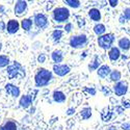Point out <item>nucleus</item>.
<instances>
[{
  "mask_svg": "<svg viewBox=\"0 0 130 130\" xmlns=\"http://www.w3.org/2000/svg\"><path fill=\"white\" fill-rule=\"evenodd\" d=\"M53 100L57 103H62L66 101V95L60 91H55L53 93Z\"/></svg>",
  "mask_w": 130,
  "mask_h": 130,
  "instance_id": "nucleus-17",
  "label": "nucleus"
},
{
  "mask_svg": "<svg viewBox=\"0 0 130 130\" xmlns=\"http://www.w3.org/2000/svg\"><path fill=\"white\" fill-rule=\"evenodd\" d=\"M62 35H63V32L62 30H59V29H56V30H54L52 32V39L54 42H59L60 39L62 38Z\"/></svg>",
  "mask_w": 130,
  "mask_h": 130,
  "instance_id": "nucleus-26",
  "label": "nucleus"
},
{
  "mask_svg": "<svg viewBox=\"0 0 130 130\" xmlns=\"http://www.w3.org/2000/svg\"><path fill=\"white\" fill-rule=\"evenodd\" d=\"M122 107L123 108H130V101L123 99V101H122Z\"/></svg>",
  "mask_w": 130,
  "mask_h": 130,
  "instance_id": "nucleus-33",
  "label": "nucleus"
},
{
  "mask_svg": "<svg viewBox=\"0 0 130 130\" xmlns=\"http://www.w3.org/2000/svg\"><path fill=\"white\" fill-rule=\"evenodd\" d=\"M107 130H117V128H116L115 126H111V127H109V128H108Z\"/></svg>",
  "mask_w": 130,
  "mask_h": 130,
  "instance_id": "nucleus-40",
  "label": "nucleus"
},
{
  "mask_svg": "<svg viewBox=\"0 0 130 130\" xmlns=\"http://www.w3.org/2000/svg\"><path fill=\"white\" fill-rule=\"evenodd\" d=\"M84 92H86V93H89V94H91L92 96H95L96 95V90L94 89V88H84Z\"/></svg>",
  "mask_w": 130,
  "mask_h": 130,
  "instance_id": "nucleus-31",
  "label": "nucleus"
},
{
  "mask_svg": "<svg viewBox=\"0 0 130 130\" xmlns=\"http://www.w3.org/2000/svg\"><path fill=\"white\" fill-rule=\"evenodd\" d=\"M45 60H46V55H45L44 53H41L40 55L38 56V61L42 63V62H44Z\"/></svg>",
  "mask_w": 130,
  "mask_h": 130,
  "instance_id": "nucleus-32",
  "label": "nucleus"
},
{
  "mask_svg": "<svg viewBox=\"0 0 130 130\" xmlns=\"http://www.w3.org/2000/svg\"><path fill=\"white\" fill-rule=\"evenodd\" d=\"M118 45H119V47H120L122 50L127 51V50L130 49V40L127 39V38H122L121 40H119Z\"/></svg>",
  "mask_w": 130,
  "mask_h": 130,
  "instance_id": "nucleus-18",
  "label": "nucleus"
},
{
  "mask_svg": "<svg viewBox=\"0 0 130 130\" xmlns=\"http://www.w3.org/2000/svg\"><path fill=\"white\" fill-rule=\"evenodd\" d=\"M21 26H22V28L24 30L28 31L32 26V20L31 19H23L22 22H21Z\"/></svg>",
  "mask_w": 130,
  "mask_h": 130,
  "instance_id": "nucleus-25",
  "label": "nucleus"
},
{
  "mask_svg": "<svg viewBox=\"0 0 130 130\" xmlns=\"http://www.w3.org/2000/svg\"><path fill=\"white\" fill-rule=\"evenodd\" d=\"M7 75H8V78L9 79H13L15 77H24L25 76V72L22 69V66L17 62L14 61V63L12 66H8L7 67Z\"/></svg>",
  "mask_w": 130,
  "mask_h": 130,
  "instance_id": "nucleus-2",
  "label": "nucleus"
},
{
  "mask_svg": "<svg viewBox=\"0 0 130 130\" xmlns=\"http://www.w3.org/2000/svg\"><path fill=\"white\" fill-rule=\"evenodd\" d=\"M128 91V86L126 82L123 81H119L115 84L113 86V92L117 96H124Z\"/></svg>",
  "mask_w": 130,
  "mask_h": 130,
  "instance_id": "nucleus-7",
  "label": "nucleus"
},
{
  "mask_svg": "<svg viewBox=\"0 0 130 130\" xmlns=\"http://www.w3.org/2000/svg\"><path fill=\"white\" fill-rule=\"evenodd\" d=\"M5 91L8 95L10 96H13V97H19L20 96V89L18 88V86L12 84V83H7L5 85Z\"/></svg>",
  "mask_w": 130,
  "mask_h": 130,
  "instance_id": "nucleus-11",
  "label": "nucleus"
},
{
  "mask_svg": "<svg viewBox=\"0 0 130 130\" xmlns=\"http://www.w3.org/2000/svg\"><path fill=\"white\" fill-rule=\"evenodd\" d=\"M111 71H110V68L108 67V66H101L98 71H97V74H98V76H100L101 78H106L108 75H110Z\"/></svg>",
  "mask_w": 130,
  "mask_h": 130,
  "instance_id": "nucleus-14",
  "label": "nucleus"
},
{
  "mask_svg": "<svg viewBox=\"0 0 130 130\" xmlns=\"http://www.w3.org/2000/svg\"><path fill=\"white\" fill-rule=\"evenodd\" d=\"M37 94H38V90H34V91L31 92V94L22 96V97H21V99H20V105L22 106V107H24V108L29 107L31 105V103L34 102Z\"/></svg>",
  "mask_w": 130,
  "mask_h": 130,
  "instance_id": "nucleus-6",
  "label": "nucleus"
},
{
  "mask_svg": "<svg viewBox=\"0 0 130 130\" xmlns=\"http://www.w3.org/2000/svg\"><path fill=\"white\" fill-rule=\"evenodd\" d=\"M52 78V73L46 69H39L36 76H35V81L37 86H44L47 85L48 82Z\"/></svg>",
  "mask_w": 130,
  "mask_h": 130,
  "instance_id": "nucleus-1",
  "label": "nucleus"
},
{
  "mask_svg": "<svg viewBox=\"0 0 130 130\" xmlns=\"http://www.w3.org/2000/svg\"><path fill=\"white\" fill-rule=\"evenodd\" d=\"M8 63H9V58H8V56L0 54V68H4V67L8 66Z\"/></svg>",
  "mask_w": 130,
  "mask_h": 130,
  "instance_id": "nucleus-27",
  "label": "nucleus"
},
{
  "mask_svg": "<svg viewBox=\"0 0 130 130\" xmlns=\"http://www.w3.org/2000/svg\"><path fill=\"white\" fill-rule=\"evenodd\" d=\"M89 16L95 22H98V21L101 20V13L98 8H91L89 10Z\"/></svg>",
  "mask_w": 130,
  "mask_h": 130,
  "instance_id": "nucleus-15",
  "label": "nucleus"
},
{
  "mask_svg": "<svg viewBox=\"0 0 130 130\" xmlns=\"http://www.w3.org/2000/svg\"><path fill=\"white\" fill-rule=\"evenodd\" d=\"M51 57L54 62H56V64H58V62H61L63 59V53L61 50H54L51 54Z\"/></svg>",
  "mask_w": 130,
  "mask_h": 130,
  "instance_id": "nucleus-16",
  "label": "nucleus"
},
{
  "mask_svg": "<svg viewBox=\"0 0 130 130\" xmlns=\"http://www.w3.org/2000/svg\"><path fill=\"white\" fill-rule=\"evenodd\" d=\"M35 23L39 28H44L47 26L48 20L44 14H37L35 16Z\"/></svg>",
  "mask_w": 130,
  "mask_h": 130,
  "instance_id": "nucleus-9",
  "label": "nucleus"
},
{
  "mask_svg": "<svg viewBox=\"0 0 130 130\" xmlns=\"http://www.w3.org/2000/svg\"><path fill=\"white\" fill-rule=\"evenodd\" d=\"M64 30H66V32H70L72 30V24L71 23H68L66 26H64Z\"/></svg>",
  "mask_w": 130,
  "mask_h": 130,
  "instance_id": "nucleus-34",
  "label": "nucleus"
},
{
  "mask_svg": "<svg viewBox=\"0 0 130 130\" xmlns=\"http://www.w3.org/2000/svg\"><path fill=\"white\" fill-rule=\"evenodd\" d=\"M27 8V3L25 1H17L16 5H15V14L17 16H22L23 13L26 10Z\"/></svg>",
  "mask_w": 130,
  "mask_h": 130,
  "instance_id": "nucleus-12",
  "label": "nucleus"
},
{
  "mask_svg": "<svg viewBox=\"0 0 130 130\" xmlns=\"http://www.w3.org/2000/svg\"><path fill=\"white\" fill-rule=\"evenodd\" d=\"M3 29H5V24L3 21H0V30H3Z\"/></svg>",
  "mask_w": 130,
  "mask_h": 130,
  "instance_id": "nucleus-38",
  "label": "nucleus"
},
{
  "mask_svg": "<svg viewBox=\"0 0 130 130\" xmlns=\"http://www.w3.org/2000/svg\"><path fill=\"white\" fill-rule=\"evenodd\" d=\"M125 20H126L125 17H124V16H121V18H120V22H121V23H125Z\"/></svg>",
  "mask_w": 130,
  "mask_h": 130,
  "instance_id": "nucleus-39",
  "label": "nucleus"
},
{
  "mask_svg": "<svg viewBox=\"0 0 130 130\" xmlns=\"http://www.w3.org/2000/svg\"><path fill=\"white\" fill-rule=\"evenodd\" d=\"M74 112H75V109H74V108H69L68 111H67V115H68V116H71V115H73Z\"/></svg>",
  "mask_w": 130,
  "mask_h": 130,
  "instance_id": "nucleus-37",
  "label": "nucleus"
},
{
  "mask_svg": "<svg viewBox=\"0 0 130 130\" xmlns=\"http://www.w3.org/2000/svg\"><path fill=\"white\" fill-rule=\"evenodd\" d=\"M86 43H88V38L85 35L80 36H75L70 39V46L72 48H80L83 47Z\"/></svg>",
  "mask_w": 130,
  "mask_h": 130,
  "instance_id": "nucleus-5",
  "label": "nucleus"
},
{
  "mask_svg": "<svg viewBox=\"0 0 130 130\" xmlns=\"http://www.w3.org/2000/svg\"><path fill=\"white\" fill-rule=\"evenodd\" d=\"M118 1H117V0H116V1H115V0H109V4H110V6L111 7H116L117 5H118Z\"/></svg>",
  "mask_w": 130,
  "mask_h": 130,
  "instance_id": "nucleus-36",
  "label": "nucleus"
},
{
  "mask_svg": "<svg viewBox=\"0 0 130 130\" xmlns=\"http://www.w3.org/2000/svg\"><path fill=\"white\" fill-rule=\"evenodd\" d=\"M80 116L83 120H88L92 117V108L91 107H85L80 111Z\"/></svg>",
  "mask_w": 130,
  "mask_h": 130,
  "instance_id": "nucleus-23",
  "label": "nucleus"
},
{
  "mask_svg": "<svg viewBox=\"0 0 130 130\" xmlns=\"http://www.w3.org/2000/svg\"><path fill=\"white\" fill-rule=\"evenodd\" d=\"M105 30H106V28H105V26L103 24L99 23V24H96L94 26V32L99 37H101V36H103L105 34Z\"/></svg>",
  "mask_w": 130,
  "mask_h": 130,
  "instance_id": "nucleus-20",
  "label": "nucleus"
},
{
  "mask_svg": "<svg viewBox=\"0 0 130 130\" xmlns=\"http://www.w3.org/2000/svg\"><path fill=\"white\" fill-rule=\"evenodd\" d=\"M123 16L125 17L126 20H130V7H127L124 9V14Z\"/></svg>",
  "mask_w": 130,
  "mask_h": 130,
  "instance_id": "nucleus-30",
  "label": "nucleus"
},
{
  "mask_svg": "<svg viewBox=\"0 0 130 130\" xmlns=\"http://www.w3.org/2000/svg\"><path fill=\"white\" fill-rule=\"evenodd\" d=\"M99 64H100V60L98 56H95L94 60L89 64V69L90 71H94V70H98L99 69Z\"/></svg>",
  "mask_w": 130,
  "mask_h": 130,
  "instance_id": "nucleus-24",
  "label": "nucleus"
},
{
  "mask_svg": "<svg viewBox=\"0 0 130 130\" xmlns=\"http://www.w3.org/2000/svg\"><path fill=\"white\" fill-rule=\"evenodd\" d=\"M121 76H122V74H121L120 71L113 70V71H111V73L109 75V78L113 82H119V81H120V79H121Z\"/></svg>",
  "mask_w": 130,
  "mask_h": 130,
  "instance_id": "nucleus-22",
  "label": "nucleus"
},
{
  "mask_svg": "<svg viewBox=\"0 0 130 130\" xmlns=\"http://www.w3.org/2000/svg\"><path fill=\"white\" fill-rule=\"evenodd\" d=\"M115 41V36L112 34H106L98 38V45L102 49H110Z\"/></svg>",
  "mask_w": 130,
  "mask_h": 130,
  "instance_id": "nucleus-4",
  "label": "nucleus"
},
{
  "mask_svg": "<svg viewBox=\"0 0 130 130\" xmlns=\"http://www.w3.org/2000/svg\"><path fill=\"white\" fill-rule=\"evenodd\" d=\"M19 27H20V24L17 20H9L7 25H6V30H7L8 34L14 35L19 30Z\"/></svg>",
  "mask_w": 130,
  "mask_h": 130,
  "instance_id": "nucleus-10",
  "label": "nucleus"
},
{
  "mask_svg": "<svg viewBox=\"0 0 130 130\" xmlns=\"http://www.w3.org/2000/svg\"><path fill=\"white\" fill-rule=\"evenodd\" d=\"M70 17V12L66 7H57L53 10V18L56 22H64Z\"/></svg>",
  "mask_w": 130,
  "mask_h": 130,
  "instance_id": "nucleus-3",
  "label": "nucleus"
},
{
  "mask_svg": "<svg viewBox=\"0 0 130 130\" xmlns=\"http://www.w3.org/2000/svg\"><path fill=\"white\" fill-rule=\"evenodd\" d=\"M101 118H102V120L104 122L110 121V119L112 118V111L110 110V108L105 107L104 109L102 110V112H101Z\"/></svg>",
  "mask_w": 130,
  "mask_h": 130,
  "instance_id": "nucleus-19",
  "label": "nucleus"
},
{
  "mask_svg": "<svg viewBox=\"0 0 130 130\" xmlns=\"http://www.w3.org/2000/svg\"><path fill=\"white\" fill-rule=\"evenodd\" d=\"M122 129L123 130H130V123H124L122 125Z\"/></svg>",
  "mask_w": 130,
  "mask_h": 130,
  "instance_id": "nucleus-35",
  "label": "nucleus"
},
{
  "mask_svg": "<svg viewBox=\"0 0 130 130\" xmlns=\"http://www.w3.org/2000/svg\"><path fill=\"white\" fill-rule=\"evenodd\" d=\"M76 19L78 20L77 22H78V26H79V27H82V26L85 25V20H84L81 16H76Z\"/></svg>",
  "mask_w": 130,
  "mask_h": 130,
  "instance_id": "nucleus-29",
  "label": "nucleus"
},
{
  "mask_svg": "<svg viewBox=\"0 0 130 130\" xmlns=\"http://www.w3.org/2000/svg\"><path fill=\"white\" fill-rule=\"evenodd\" d=\"M0 49H1V43H0Z\"/></svg>",
  "mask_w": 130,
  "mask_h": 130,
  "instance_id": "nucleus-41",
  "label": "nucleus"
},
{
  "mask_svg": "<svg viewBox=\"0 0 130 130\" xmlns=\"http://www.w3.org/2000/svg\"><path fill=\"white\" fill-rule=\"evenodd\" d=\"M53 71L56 75H58V76H64V75L70 73L71 69L69 66H67V64H59L58 63V64H54L53 66Z\"/></svg>",
  "mask_w": 130,
  "mask_h": 130,
  "instance_id": "nucleus-8",
  "label": "nucleus"
},
{
  "mask_svg": "<svg viewBox=\"0 0 130 130\" xmlns=\"http://www.w3.org/2000/svg\"><path fill=\"white\" fill-rule=\"evenodd\" d=\"M64 3L68 4L71 7H74V8L80 6V1H77V0H67V1H64Z\"/></svg>",
  "mask_w": 130,
  "mask_h": 130,
  "instance_id": "nucleus-28",
  "label": "nucleus"
},
{
  "mask_svg": "<svg viewBox=\"0 0 130 130\" xmlns=\"http://www.w3.org/2000/svg\"><path fill=\"white\" fill-rule=\"evenodd\" d=\"M121 56V52L120 49L117 48V47H111L108 51V57L111 61H117Z\"/></svg>",
  "mask_w": 130,
  "mask_h": 130,
  "instance_id": "nucleus-13",
  "label": "nucleus"
},
{
  "mask_svg": "<svg viewBox=\"0 0 130 130\" xmlns=\"http://www.w3.org/2000/svg\"><path fill=\"white\" fill-rule=\"evenodd\" d=\"M0 130H17V124L13 121H7L4 125L0 127Z\"/></svg>",
  "mask_w": 130,
  "mask_h": 130,
  "instance_id": "nucleus-21",
  "label": "nucleus"
}]
</instances>
